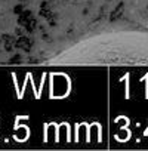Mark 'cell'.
Returning <instances> with one entry per match:
<instances>
[{"label":"cell","mask_w":148,"mask_h":151,"mask_svg":"<svg viewBox=\"0 0 148 151\" xmlns=\"http://www.w3.org/2000/svg\"><path fill=\"white\" fill-rule=\"evenodd\" d=\"M129 76L130 74H126L123 79H120V82H126V99H129Z\"/></svg>","instance_id":"6da1fadb"}]
</instances>
